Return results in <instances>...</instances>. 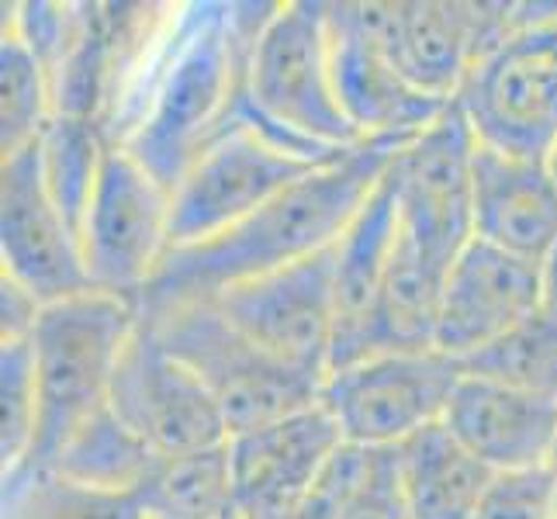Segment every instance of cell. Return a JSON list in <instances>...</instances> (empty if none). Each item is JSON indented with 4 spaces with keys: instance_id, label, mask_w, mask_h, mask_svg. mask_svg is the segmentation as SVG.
I'll return each mask as SVG.
<instances>
[{
    "instance_id": "21",
    "label": "cell",
    "mask_w": 557,
    "mask_h": 519,
    "mask_svg": "<svg viewBox=\"0 0 557 519\" xmlns=\"http://www.w3.org/2000/svg\"><path fill=\"white\" fill-rule=\"evenodd\" d=\"M395 454L412 519H471L495 482V471L460 444L447 422L419 430Z\"/></svg>"
},
{
    "instance_id": "33",
    "label": "cell",
    "mask_w": 557,
    "mask_h": 519,
    "mask_svg": "<svg viewBox=\"0 0 557 519\" xmlns=\"http://www.w3.org/2000/svg\"><path fill=\"white\" fill-rule=\"evenodd\" d=\"M541 271H544V305L557 316V243L547 254V260L541 263Z\"/></svg>"
},
{
    "instance_id": "2",
    "label": "cell",
    "mask_w": 557,
    "mask_h": 519,
    "mask_svg": "<svg viewBox=\"0 0 557 519\" xmlns=\"http://www.w3.org/2000/svg\"><path fill=\"white\" fill-rule=\"evenodd\" d=\"M409 139H368L312 170L253 215L195 246L170 249L139 309L187 298H215L225 287L274 274L336 246Z\"/></svg>"
},
{
    "instance_id": "18",
    "label": "cell",
    "mask_w": 557,
    "mask_h": 519,
    "mask_svg": "<svg viewBox=\"0 0 557 519\" xmlns=\"http://www.w3.org/2000/svg\"><path fill=\"white\" fill-rule=\"evenodd\" d=\"M474 239H485L512 257L544 263L557 243L554 163L478 143Z\"/></svg>"
},
{
    "instance_id": "13",
    "label": "cell",
    "mask_w": 557,
    "mask_h": 519,
    "mask_svg": "<svg viewBox=\"0 0 557 519\" xmlns=\"http://www.w3.org/2000/svg\"><path fill=\"white\" fill-rule=\"evenodd\" d=\"M222 316L287 368L325 381L336 336V257L322 254L211 298Z\"/></svg>"
},
{
    "instance_id": "20",
    "label": "cell",
    "mask_w": 557,
    "mask_h": 519,
    "mask_svg": "<svg viewBox=\"0 0 557 519\" xmlns=\"http://www.w3.org/2000/svg\"><path fill=\"white\" fill-rule=\"evenodd\" d=\"M401 236L395 184L384 173L371 198L360 205L354 222L333 246L336 257V336L330 354V371L347 368L371 354V319L388 277L395 246Z\"/></svg>"
},
{
    "instance_id": "16",
    "label": "cell",
    "mask_w": 557,
    "mask_h": 519,
    "mask_svg": "<svg viewBox=\"0 0 557 519\" xmlns=\"http://www.w3.org/2000/svg\"><path fill=\"white\" fill-rule=\"evenodd\" d=\"M523 4L398 0L388 4V38L406 81L436 101H457L478 60L512 32Z\"/></svg>"
},
{
    "instance_id": "1",
    "label": "cell",
    "mask_w": 557,
    "mask_h": 519,
    "mask_svg": "<svg viewBox=\"0 0 557 519\" xmlns=\"http://www.w3.org/2000/svg\"><path fill=\"white\" fill-rule=\"evenodd\" d=\"M274 4H184L166 14L132 73L104 136L174 190L201 149L233 122L246 60Z\"/></svg>"
},
{
    "instance_id": "31",
    "label": "cell",
    "mask_w": 557,
    "mask_h": 519,
    "mask_svg": "<svg viewBox=\"0 0 557 519\" xmlns=\"http://www.w3.org/2000/svg\"><path fill=\"white\" fill-rule=\"evenodd\" d=\"M471 519H557L554 468L495 474L492 489Z\"/></svg>"
},
{
    "instance_id": "23",
    "label": "cell",
    "mask_w": 557,
    "mask_h": 519,
    "mask_svg": "<svg viewBox=\"0 0 557 519\" xmlns=\"http://www.w3.org/2000/svg\"><path fill=\"white\" fill-rule=\"evenodd\" d=\"M163 457L152 454L143 440L132 433L111 406L84 422L60 447L46 468L28 471H55L90 489L104 492H146L152 474L160 471Z\"/></svg>"
},
{
    "instance_id": "27",
    "label": "cell",
    "mask_w": 557,
    "mask_h": 519,
    "mask_svg": "<svg viewBox=\"0 0 557 519\" xmlns=\"http://www.w3.org/2000/svg\"><path fill=\"white\" fill-rule=\"evenodd\" d=\"M55 119L49 70L14 28L4 25L0 42V160L42 139Z\"/></svg>"
},
{
    "instance_id": "34",
    "label": "cell",
    "mask_w": 557,
    "mask_h": 519,
    "mask_svg": "<svg viewBox=\"0 0 557 519\" xmlns=\"http://www.w3.org/2000/svg\"><path fill=\"white\" fill-rule=\"evenodd\" d=\"M550 468H554V474H557V450H554V460H550Z\"/></svg>"
},
{
    "instance_id": "25",
    "label": "cell",
    "mask_w": 557,
    "mask_h": 519,
    "mask_svg": "<svg viewBox=\"0 0 557 519\" xmlns=\"http://www.w3.org/2000/svg\"><path fill=\"white\" fill-rule=\"evenodd\" d=\"M143 498L149 519H222L239 512L228 444L163 460Z\"/></svg>"
},
{
    "instance_id": "3",
    "label": "cell",
    "mask_w": 557,
    "mask_h": 519,
    "mask_svg": "<svg viewBox=\"0 0 557 519\" xmlns=\"http://www.w3.org/2000/svg\"><path fill=\"white\" fill-rule=\"evenodd\" d=\"M236 114L322 163L368 143L347 119L333 84L325 0L274 4L249 49Z\"/></svg>"
},
{
    "instance_id": "4",
    "label": "cell",
    "mask_w": 557,
    "mask_h": 519,
    "mask_svg": "<svg viewBox=\"0 0 557 519\" xmlns=\"http://www.w3.org/2000/svg\"><path fill=\"white\" fill-rule=\"evenodd\" d=\"M136 325L139 305L101 292L46 305L32 330L38 436L22 471L46 468L84 422L111 406V384Z\"/></svg>"
},
{
    "instance_id": "17",
    "label": "cell",
    "mask_w": 557,
    "mask_h": 519,
    "mask_svg": "<svg viewBox=\"0 0 557 519\" xmlns=\"http://www.w3.org/2000/svg\"><path fill=\"white\" fill-rule=\"evenodd\" d=\"M541 309V263L512 257L485 239H471L447 271L436 350L465 360Z\"/></svg>"
},
{
    "instance_id": "29",
    "label": "cell",
    "mask_w": 557,
    "mask_h": 519,
    "mask_svg": "<svg viewBox=\"0 0 557 519\" xmlns=\"http://www.w3.org/2000/svg\"><path fill=\"white\" fill-rule=\"evenodd\" d=\"M38 436V381L32 336L0 343V468L22 471Z\"/></svg>"
},
{
    "instance_id": "30",
    "label": "cell",
    "mask_w": 557,
    "mask_h": 519,
    "mask_svg": "<svg viewBox=\"0 0 557 519\" xmlns=\"http://www.w3.org/2000/svg\"><path fill=\"white\" fill-rule=\"evenodd\" d=\"M333 519H412L398 478L395 450H371L350 492L339 498Z\"/></svg>"
},
{
    "instance_id": "22",
    "label": "cell",
    "mask_w": 557,
    "mask_h": 519,
    "mask_svg": "<svg viewBox=\"0 0 557 519\" xmlns=\"http://www.w3.org/2000/svg\"><path fill=\"white\" fill-rule=\"evenodd\" d=\"M447 271V263H440L426 249H419L406 233L398 236L388 277H384L374 305L371 354L436 350Z\"/></svg>"
},
{
    "instance_id": "11",
    "label": "cell",
    "mask_w": 557,
    "mask_h": 519,
    "mask_svg": "<svg viewBox=\"0 0 557 519\" xmlns=\"http://www.w3.org/2000/svg\"><path fill=\"white\" fill-rule=\"evenodd\" d=\"M474 157L478 136L454 101L388 166L401 233L447 267L474 239Z\"/></svg>"
},
{
    "instance_id": "28",
    "label": "cell",
    "mask_w": 557,
    "mask_h": 519,
    "mask_svg": "<svg viewBox=\"0 0 557 519\" xmlns=\"http://www.w3.org/2000/svg\"><path fill=\"white\" fill-rule=\"evenodd\" d=\"M4 519H149L139 492L90 489L55 471L4 478Z\"/></svg>"
},
{
    "instance_id": "9",
    "label": "cell",
    "mask_w": 557,
    "mask_h": 519,
    "mask_svg": "<svg viewBox=\"0 0 557 519\" xmlns=\"http://www.w3.org/2000/svg\"><path fill=\"white\" fill-rule=\"evenodd\" d=\"M90 292L139 305L170 254V190L111 146L81 222Z\"/></svg>"
},
{
    "instance_id": "8",
    "label": "cell",
    "mask_w": 557,
    "mask_h": 519,
    "mask_svg": "<svg viewBox=\"0 0 557 519\" xmlns=\"http://www.w3.org/2000/svg\"><path fill=\"white\" fill-rule=\"evenodd\" d=\"M460 378V363L440 350L371 354L325 374L319 401L347 444L395 450L444 422Z\"/></svg>"
},
{
    "instance_id": "12",
    "label": "cell",
    "mask_w": 557,
    "mask_h": 519,
    "mask_svg": "<svg viewBox=\"0 0 557 519\" xmlns=\"http://www.w3.org/2000/svg\"><path fill=\"white\" fill-rule=\"evenodd\" d=\"M111 409L163 460L228 444V427L211 392L157 339L143 316L114 374Z\"/></svg>"
},
{
    "instance_id": "26",
    "label": "cell",
    "mask_w": 557,
    "mask_h": 519,
    "mask_svg": "<svg viewBox=\"0 0 557 519\" xmlns=\"http://www.w3.org/2000/svg\"><path fill=\"white\" fill-rule=\"evenodd\" d=\"M108 149L111 143L98 122L70 119V114H55L38 139V160H42L49 195L76 228V236H81L84 211L98 187Z\"/></svg>"
},
{
    "instance_id": "15",
    "label": "cell",
    "mask_w": 557,
    "mask_h": 519,
    "mask_svg": "<svg viewBox=\"0 0 557 519\" xmlns=\"http://www.w3.org/2000/svg\"><path fill=\"white\" fill-rule=\"evenodd\" d=\"M339 447L343 433L322 401L263 422V427L233 433L228 468H233V489L243 516L295 519Z\"/></svg>"
},
{
    "instance_id": "10",
    "label": "cell",
    "mask_w": 557,
    "mask_h": 519,
    "mask_svg": "<svg viewBox=\"0 0 557 519\" xmlns=\"http://www.w3.org/2000/svg\"><path fill=\"white\" fill-rule=\"evenodd\" d=\"M325 28L339 104L363 139H412L454 104L406 81L388 38V4L325 0Z\"/></svg>"
},
{
    "instance_id": "24",
    "label": "cell",
    "mask_w": 557,
    "mask_h": 519,
    "mask_svg": "<svg viewBox=\"0 0 557 519\" xmlns=\"http://www.w3.org/2000/svg\"><path fill=\"white\" fill-rule=\"evenodd\" d=\"M457 363L465 378H482L516 392L557 398V316L544 305L541 312H533L509 333Z\"/></svg>"
},
{
    "instance_id": "5",
    "label": "cell",
    "mask_w": 557,
    "mask_h": 519,
    "mask_svg": "<svg viewBox=\"0 0 557 519\" xmlns=\"http://www.w3.org/2000/svg\"><path fill=\"white\" fill-rule=\"evenodd\" d=\"M139 316L166 350L201 378L222 409L228 436L309 409L322 395V378L271 357L236 330L211 298L146 305Z\"/></svg>"
},
{
    "instance_id": "19",
    "label": "cell",
    "mask_w": 557,
    "mask_h": 519,
    "mask_svg": "<svg viewBox=\"0 0 557 519\" xmlns=\"http://www.w3.org/2000/svg\"><path fill=\"white\" fill-rule=\"evenodd\" d=\"M444 422L495 474L550 468L557 450V398L495 381L460 378Z\"/></svg>"
},
{
    "instance_id": "32",
    "label": "cell",
    "mask_w": 557,
    "mask_h": 519,
    "mask_svg": "<svg viewBox=\"0 0 557 519\" xmlns=\"http://www.w3.org/2000/svg\"><path fill=\"white\" fill-rule=\"evenodd\" d=\"M42 309L46 305L38 301L28 287L0 274V343L28 339Z\"/></svg>"
},
{
    "instance_id": "35",
    "label": "cell",
    "mask_w": 557,
    "mask_h": 519,
    "mask_svg": "<svg viewBox=\"0 0 557 519\" xmlns=\"http://www.w3.org/2000/svg\"><path fill=\"white\" fill-rule=\"evenodd\" d=\"M550 163H554V170H557V152H554V160H550Z\"/></svg>"
},
{
    "instance_id": "7",
    "label": "cell",
    "mask_w": 557,
    "mask_h": 519,
    "mask_svg": "<svg viewBox=\"0 0 557 519\" xmlns=\"http://www.w3.org/2000/svg\"><path fill=\"white\" fill-rule=\"evenodd\" d=\"M325 163L301 157L274 132L233 114L170 190V249L225 233Z\"/></svg>"
},
{
    "instance_id": "14",
    "label": "cell",
    "mask_w": 557,
    "mask_h": 519,
    "mask_svg": "<svg viewBox=\"0 0 557 519\" xmlns=\"http://www.w3.org/2000/svg\"><path fill=\"white\" fill-rule=\"evenodd\" d=\"M0 263L42 305L90 292L81 236L49 195L38 143L0 160Z\"/></svg>"
},
{
    "instance_id": "6",
    "label": "cell",
    "mask_w": 557,
    "mask_h": 519,
    "mask_svg": "<svg viewBox=\"0 0 557 519\" xmlns=\"http://www.w3.org/2000/svg\"><path fill=\"white\" fill-rule=\"evenodd\" d=\"M482 146L516 157L557 152V4H523L520 22L495 42L457 94Z\"/></svg>"
}]
</instances>
